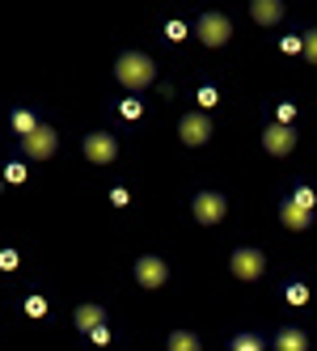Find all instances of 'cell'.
I'll list each match as a JSON object with an SVG mask.
<instances>
[{
	"mask_svg": "<svg viewBox=\"0 0 317 351\" xmlns=\"http://www.w3.org/2000/svg\"><path fill=\"white\" fill-rule=\"evenodd\" d=\"M114 81L123 85V89H144V85H153V81H157L153 56H144V51H123V56L114 60Z\"/></svg>",
	"mask_w": 317,
	"mask_h": 351,
	"instance_id": "obj_1",
	"label": "cell"
},
{
	"mask_svg": "<svg viewBox=\"0 0 317 351\" xmlns=\"http://www.w3.org/2000/svg\"><path fill=\"white\" fill-rule=\"evenodd\" d=\"M194 38H199L203 47H229V38H233V21H229L220 9H207L199 21H194Z\"/></svg>",
	"mask_w": 317,
	"mask_h": 351,
	"instance_id": "obj_2",
	"label": "cell"
},
{
	"mask_svg": "<svg viewBox=\"0 0 317 351\" xmlns=\"http://www.w3.org/2000/svg\"><path fill=\"white\" fill-rule=\"evenodd\" d=\"M229 271H233V280L254 284V280H262V271H266V254L254 250V245H237L233 258H229Z\"/></svg>",
	"mask_w": 317,
	"mask_h": 351,
	"instance_id": "obj_3",
	"label": "cell"
},
{
	"mask_svg": "<svg viewBox=\"0 0 317 351\" xmlns=\"http://www.w3.org/2000/svg\"><path fill=\"white\" fill-rule=\"evenodd\" d=\"M190 216L212 229V224H220V220L229 216V199H225L220 191H199V195L190 199Z\"/></svg>",
	"mask_w": 317,
	"mask_h": 351,
	"instance_id": "obj_4",
	"label": "cell"
},
{
	"mask_svg": "<svg viewBox=\"0 0 317 351\" xmlns=\"http://www.w3.org/2000/svg\"><path fill=\"white\" fill-rule=\"evenodd\" d=\"M21 148H26V157H30V161H51V157H55V148H60V132H55V128H47V123H38L30 136H21Z\"/></svg>",
	"mask_w": 317,
	"mask_h": 351,
	"instance_id": "obj_5",
	"label": "cell"
},
{
	"mask_svg": "<svg viewBox=\"0 0 317 351\" xmlns=\"http://www.w3.org/2000/svg\"><path fill=\"white\" fill-rule=\"evenodd\" d=\"M178 140H182L186 148H203V144L212 140V119H207L203 110L182 114V123H178Z\"/></svg>",
	"mask_w": 317,
	"mask_h": 351,
	"instance_id": "obj_6",
	"label": "cell"
},
{
	"mask_svg": "<svg viewBox=\"0 0 317 351\" xmlns=\"http://www.w3.org/2000/svg\"><path fill=\"white\" fill-rule=\"evenodd\" d=\"M262 148H266L271 157L296 153V128H292V123H271V128L262 132Z\"/></svg>",
	"mask_w": 317,
	"mask_h": 351,
	"instance_id": "obj_7",
	"label": "cell"
},
{
	"mask_svg": "<svg viewBox=\"0 0 317 351\" xmlns=\"http://www.w3.org/2000/svg\"><path fill=\"white\" fill-rule=\"evenodd\" d=\"M81 153H85L93 165H110V161L118 157V140H114L110 132H89L85 144H81Z\"/></svg>",
	"mask_w": 317,
	"mask_h": 351,
	"instance_id": "obj_8",
	"label": "cell"
},
{
	"mask_svg": "<svg viewBox=\"0 0 317 351\" xmlns=\"http://www.w3.org/2000/svg\"><path fill=\"white\" fill-rule=\"evenodd\" d=\"M165 280H169V267H165V258H157V254H144V258H136V284L140 288H165Z\"/></svg>",
	"mask_w": 317,
	"mask_h": 351,
	"instance_id": "obj_9",
	"label": "cell"
},
{
	"mask_svg": "<svg viewBox=\"0 0 317 351\" xmlns=\"http://www.w3.org/2000/svg\"><path fill=\"white\" fill-rule=\"evenodd\" d=\"M279 220H283V229H292V233H305V229H313V212L309 208H301L296 199H283L279 204Z\"/></svg>",
	"mask_w": 317,
	"mask_h": 351,
	"instance_id": "obj_10",
	"label": "cell"
},
{
	"mask_svg": "<svg viewBox=\"0 0 317 351\" xmlns=\"http://www.w3.org/2000/svg\"><path fill=\"white\" fill-rule=\"evenodd\" d=\"M250 17L258 26H279L283 21V0H250Z\"/></svg>",
	"mask_w": 317,
	"mask_h": 351,
	"instance_id": "obj_11",
	"label": "cell"
},
{
	"mask_svg": "<svg viewBox=\"0 0 317 351\" xmlns=\"http://www.w3.org/2000/svg\"><path fill=\"white\" fill-rule=\"evenodd\" d=\"M271 351H309V335L296 330V326H283V330L271 339Z\"/></svg>",
	"mask_w": 317,
	"mask_h": 351,
	"instance_id": "obj_12",
	"label": "cell"
},
{
	"mask_svg": "<svg viewBox=\"0 0 317 351\" xmlns=\"http://www.w3.org/2000/svg\"><path fill=\"white\" fill-rule=\"evenodd\" d=\"M72 322H77V330H93V326H102L106 322V309L102 305H77V313H72Z\"/></svg>",
	"mask_w": 317,
	"mask_h": 351,
	"instance_id": "obj_13",
	"label": "cell"
},
{
	"mask_svg": "<svg viewBox=\"0 0 317 351\" xmlns=\"http://www.w3.org/2000/svg\"><path fill=\"white\" fill-rule=\"evenodd\" d=\"M165 351H203V339L194 330H174L165 339Z\"/></svg>",
	"mask_w": 317,
	"mask_h": 351,
	"instance_id": "obj_14",
	"label": "cell"
},
{
	"mask_svg": "<svg viewBox=\"0 0 317 351\" xmlns=\"http://www.w3.org/2000/svg\"><path fill=\"white\" fill-rule=\"evenodd\" d=\"M9 123H13V132H17V136H30V132L38 128V114H34V110H13Z\"/></svg>",
	"mask_w": 317,
	"mask_h": 351,
	"instance_id": "obj_15",
	"label": "cell"
},
{
	"mask_svg": "<svg viewBox=\"0 0 317 351\" xmlns=\"http://www.w3.org/2000/svg\"><path fill=\"white\" fill-rule=\"evenodd\" d=\"M229 351H262V339H258V335H237V339L229 343Z\"/></svg>",
	"mask_w": 317,
	"mask_h": 351,
	"instance_id": "obj_16",
	"label": "cell"
},
{
	"mask_svg": "<svg viewBox=\"0 0 317 351\" xmlns=\"http://www.w3.org/2000/svg\"><path fill=\"white\" fill-rule=\"evenodd\" d=\"M5 182H9V186H21V182H26V165H21V161H9V165H5Z\"/></svg>",
	"mask_w": 317,
	"mask_h": 351,
	"instance_id": "obj_17",
	"label": "cell"
},
{
	"mask_svg": "<svg viewBox=\"0 0 317 351\" xmlns=\"http://www.w3.org/2000/svg\"><path fill=\"white\" fill-rule=\"evenodd\" d=\"M283 296H288V305H309V288L305 284H288Z\"/></svg>",
	"mask_w": 317,
	"mask_h": 351,
	"instance_id": "obj_18",
	"label": "cell"
},
{
	"mask_svg": "<svg viewBox=\"0 0 317 351\" xmlns=\"http://www.w3.org/2000/svg\"><path fill=\"white\" fill-rule=\"evenodd\" d=\"M118 114H123V119H127V123H136V119H140V114H144V106H140V102H136V97H127V102H118Z\"/></svg>",
	"mask_w": 317,
	"mask_h": 351,
	"instance_id": "obj_19",
	"label": "cell"
},
{
	"mask_svg": "<svg viewBox=\"0 0 317 351\" xmlns=\"http://www.w3.org/2000/svg\"><path fill=\"white\" fill-rule=\"evenodd\" d=\"M26 313H30V317H47V300H42L38 292L26 296Z\"/></svg>",
	"mask_w": 317,
	"mask_h": 351,
	"instance_id": "obj_20",
	"label": "cell"
},
{
	"mask_svg": "<svg viewBox=\"0 0 317 351\" xmlns=\"http://www.w3.org/2000/svg\"><path fill=\"white\" fill-rule=\"evenodd\" d=\"M292 199H296L301 208H309V212H313V204H317V195H313V186H296V191H292Z\"/></svg>",
	"mask_w": 317,
	"mask_h": 351,
	"instance_id": "obj_21",
	"label": "cell"
},
{
	"mask_svg": "<svg viewBox=\"0 0 317 351\" xmlns=\"http://www.w3.org/2000/svg\"><path fill=\"white\" fill-rule=\"evenodd\" d=\"M279 51H283V56H305V38H292V34H288V38L279 43Z\"/></svg>",
	"mask_w": 317,
	"mask_h": 351,
	"instance_id": "obj_22",
	"label": "cell"
},
{
	"mask_svg": "<svg viewBox=\"0 0 317 351\" xmlns=\"http://www.w3.org/2000/svg\"><path fill=\"white\" fill-rule=\"evenodd\" d=\"M301 38H305V60H309V64H317V30H305Z\"/></svg>",
	"mask_w": 317,
	"mask_h": 351,
	"instance_id": "obj_23",
	"label": "cell"
},
{
	"mask_svg": "<svg viewBox=\"0 0 317 351\" xmlns=\"http://www.w3.org/2000/svg\"><path fill=\"white\" fill-rule=\"evenodd\" d=\"M89 343H93V347H106V343H110V330H106V322H102V326H93V330H89Z\"/></svg>",
	"mask_w": 317,
	"mask_h": 351,
	"instance_id": "obj_24",
	"label": "cell"
},
{
	"mask_svg": "<svg viewBox=\"0 0 317 351\" xmlns=\"http://www.w3.org/2000/svg\"><path fill=\"white\" fill-rule=\"evenodd\" d=\"M275 123H296V106H292V102H279V110H275Z\"/></svg>",
	"mask_w": 317,
	"mask_h": 351,
	"instance_id": "obj_25",
	"label": "cell"
},
{
	"mask_svg": "<svg viewBox=\"0 0 317 351\" xmlns=\"http://www.w3.org/2000/svg\"><path fill=\"white\" fill-rule=\"evenodd\" d=\"M165 38H169V43H182V38H186V26H182V21H169V26H165Z\"/></svg>",
	"mask_w": 317,
	"mask_h": 351,
	"instance_id": "obj_26",
	"label": "cell"
},
{
	"mask_svg": "<svg viewBox=\"0 0 317 351\" xmlns=\"http://www.w3.org/2000/svg\"><path fill=\"white\" fill-rule=\"evenodd\" d=\"M216 97H220V93H216L212 85H203V89H199V106H203V110H207V106H216Z\"/></svg>",
	"mask_w": 317,
	"mask_h": 351,
	"instance_id": "obj_27",
	"label": "cell"
},
{
	"mask_svg": "<svg viewBox=\"0 0 317 351\" xmlns=\"http://www.w3.org/2000/svg\"><path fill=\"white\" fill-rule=\"evenodd\" d=\"M110 204H114V208H127V204H131V195H127L123 186H114V191H110Z\"/></svg>",
	"mask_w": 317,
	"mask_h": 351,
	"instance_id": "obj_28",
	"label": "cell"
},
{
	"mask_svg": "<svg viewBox=\"0 0 317 351\" xmlns=\"http://www.w3.org/2000/svg\"><path fill=\"white\" fill-rule=\"evenodd\" d=\"M21 258H17V250H0V267H5V271H13Z\"/></svg>",
	"mask_w": 317,
	"mask_h": 351,
	"instance_id": "obj_29",
	"label": "cell"
}]
</instances>
